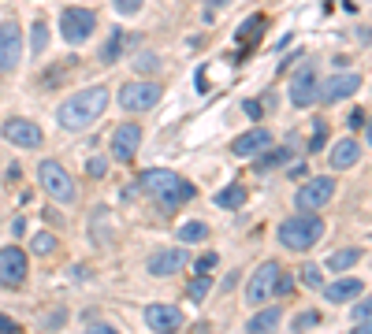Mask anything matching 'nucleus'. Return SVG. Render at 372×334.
Instances as JSON below:
<instances>
[{"mask_svg": "<svg viewBox=\"0 0 372 334\" xmlns=\"http://www.w3.org/2000/svg\"><path fill=\"white\" fill-rule=\"evenodd\" d=\"M105 108H108V90L105 86H90V90H78L75 97H68L56 108V123L63 130H86L90 123L101 119Z\"/></svg>", "mask_w": 372, "mask_h": 334, "instance_id": "nucleus-1", "label": "nucleus"}, {"mask_svg": "<svg viewBox=\"0 0 372 334\" xmlns=\"http://www.w3.org/2000/svg\"><path fill=\"white\" fill-rule=\"evenodd\" d=\"M134 190H142L145 197H153L164 212H171V208L186 205V200H193V182L179 178L175 171H168V167H153V171H145L138 178Z\"/></svg>", "mask_w": 372, "mask_h": 334, "instance_id": "nucleus-2", "label": "nucleus"}, {"mask_svg": "<svg viewBox=\"0 0 372 334\" xmlns=\"http://www.w3.org/2000/svg\"><path fill=\"white\" fill-rule=\"evenodd\" d=\"M320 238H324V220L313 212H302L294 220H283L280 223V245L283 249H294V253H305L313 249Z\"/></svg>", "mask_w": 372, "mask_h": 334, "instance_id": "nucleus-3", "label": "nucleus"}, {"mask_svg": "<svg viewBox=\"0 0 372 334\" xmlns=\"http://www.w3.org/2000/svg\"><path fill=\"white\" fill-rule=\"evenodd\" d=\"M38 175H41V190L56 200V205H75L78 200V186H75V178H71V171L63 167L60 160H41V167H38Z\"/></svg>", "mask_w": 372, "mask_h": 334, "instance_id": "nucleus-4", "label": "nucleus"}, {"mask_svg": "<svg viewBox=\"0 0 372 334\" xmlns=\"http://www.w3.org/2000/svg\"><path fill=\"white\" fill-rule=\"evenodd\" d=\"M280 275H283V267H280L276 260H265V264L253 271L250 286H246V301H250L253 308H257V305H268V301L276 297V290H280Z\"/></svg>", "mask_w": 372, "mask_h": 334, "instance_id": "nucleus-5", "label": "nucleus"}, {"mask_svg": "<svg viewBox=\"0 0 372 334\" xmlns=\"http://www.w3.org/2000/svg\"><path fill=\"white\" fill-rule=\"evenodd\" d=\"M93 30H97V15L90 8H63L60 11V33H63V41L83 45V41H90Z\"/></svg>", "mask_w": 372, "mask_h": 334, "instance_id": "nucleus-6", "label": "nucleus"}, {"mask_svg": "<svg viewBox=\"0 0 372 334\" xmlns=\"http://www.w3.org/2000/svg\"><path fill=\"white\" fill-rule=\"evenodd\" d=\"M331 197H335V178L317 175V178H305V186H298L294 205H298V212H317V208H324Z\"/></svg>", "mask_w": 372, "mask_h": 334, "instance_id": "nucleus-7", "label": "nucleus"}, {"mask_svg": "<svg viewBox=\"0 0 372 334\" xmlns=\"http://www.w3.org/2000/svg\"><path fill=\"white\" fill-rule=\"evenodd\" d=\"M160 100V86L156 82H127V86H119V108L123 112H149L156 108Z\"/></svg>", "mask_w": 372, "mask_h": 334, "instance_id": "nucleus-8", "label": "nucleus"}, {"mask_svg": "<svg viewBox=\"0 0 372 334\" xmlns=\"http://www.w3.org/2000/svg\"><path fill=\"white\" fill-rule=\"evenodd\" d=\"M23 60V26L15 19L0 23V71H15Z\"/></svg>", "mask_w": 372, "mask_h": 334, "instance_id": "nucleus-9", "label": "nucleus"}, {"mask_svg": "<svg viewBox=\"0 0 372 334\" xmlns=\"http://www.w3.org/2000/svg\"><path fill=\"white\" fill-rule=\"evenodd\" d=\"M317 100H320V75H317V67H302V71L290 78V104L313 108Z\"/></svg>", "mask_w": 372, "mask_h": 334, "instance_id": "nucleus-10", "label": "nucleus"}, {"mask_svg": "<svg viewBox=\"0 0 372 334\" xmlns=\"http://www.w3.org/2000/svg\"><path fill=\"white\" fill-rule=\"evenodd\" d=\"M138 145H142V126L138 123H119L116 130H112V160L134 163Z\"/></svg>", "mask_w": 372, "mask_h": 334, "instance_id": "nucleus-11", "label": "nucleus"}, {"mask_svg": "<svg viewBox=\"0 0 372 334\" xmlns=\"http://www.w3.org/2000/svg\"><path fill=\"white\" fill-rule=\"evenodd\" d=\"M23 279H26V253L19 245H4L0 249V286H23Z\"/></svg>", "mask_w": 372, "mask_h": 334, "instance_id": "nucleus-12", "label": "nucleus"}, {"mask_svg": "<svg viewBox=\"0 0 372 334\" xmlns=\"http://www.w3.org/2000/svg\"><path fill=\"white\" fill-rule=\"evenodd\" d=\"M0 134H4V141H11L15 149H41V141H45L41 126L30 123V119H8L0 126Z\"/></svg>", "mask_w": 372, "mask_h": 334, "instance_id": "nucleus-13", "label": "nucleus"}, {"mask_svg": "<svg viewBox=\"0 0 372 334\" xmlns=\"http://www.w3.org/2000/svg\"><path fill=\"white\" fill-rule=\"evenodd\" d=\"M186 264H190V253H186V249H156L145 267H149L153 279H168V275H179Z\"/></svg>", "mask_w": 372, "mask_h": 334, "instance_id": "nucleus-14", "label": "nucleus"}, {"mask_svg": "<svg viewBox=\"0 0 372 334\" xmlns=\"http://www.w3.org/2000/svg\"><path fill=\"white\" fill-rule=\"evenodd\" d=\"M361 90V75H354V71H339L331 75L328 82H320V100L324 104H335V100H346Z\"/></svg>", "mask_w": 372, "mask_h": 334, "instance_id": "nucleus-15", "label": "nucleus"}, {"mask_svg": "<svg viewBox=\"0 0 372 334\" xmlns=\"http://www.w3.org/2000/svg\"><path fill=\"white\" fill-rule=\"evenodd\" d=\"M145 323H149V330H156V334H175L183 327V312L175 308V305H149L145 308Z\"/></svg>", "mask_w": 372, "mask_h": 334, "instance_id": "nucleus-16", "label": "nucleus"}, {"mask_svg": "<svg viewBox=\"0 0 372 334\" xmlns=\"http://www.w3.org/2000/svg\"><path fill=\"white\" fill-rule=\"evenodd\" d=\"M328 297V305H346V301H358L365 293V279H335L328 286H320Z\"/></svg>", "mask_w": 372, "mask_h": 334, "instance_id": "nucleus-17", "label": "nucleus"}, {"mask_svg": "<svg viewBox=\"0 0 372 334\" xmlns=\"http://www.w3.org/2000/svg\"><path fill=\"white\" fill-rule=\"evenodd\" d=\"M272 145V130H246V134H238L235 138V156H257V153H265V149Z\"/></svg>", "mask_w": 372, "mask_h": 334, "instance_id": "nucleus-18", "label": "nucleus"}, {"mask_svg": "<svg viewBox=\"0 0 372 334\" xmlns=\"http://www.w3.org/2000/svg\"><path fill=\"white\" fill-rule=\"evenodd\" d=\"M287 160H294V149H290V145H283V149H272L268 145L265 153L253 160V171L257 175H268V171H276V167H287Z\"/></svg>", "mask_w": 372, "mask_h": 334, "instance_id": "nucleus-19", "label": "nucleus"}, {"mask_svg": "<svg viewBox=\"0 0 372 334\" xmlns=\"http://www.w3.org/2000/svg\"><path fill=\"white\" fill-rule=\"evenodd\" d=\"M280 323H283V308H261L253 316V320L246 323V334H276L280 330Z\"/></svg>", "mask_w": 372, "mask_h": 334, "instance_id": "nucleus-20", "label": "nucleus"}, {"mask_svg": "<svg viewBox=\"0 0 372 334\" xmlns=\"http://www.w3.org/2000/svg\"><path fill=\"white\" fill-rule=\"evenodd\" d=\"M358 160H361V145L354 141V138L339 141V145L331 149V167H335V171H346V167H354Z\"/></svg>", "mask_w": 372, "mask_h": 334, "instance_id": "nucleus-21", "label": "nucleus"}, {"mask_svg": "<svg viewBox=\"0 0 372 334\" xmlns=\"http://www.w3.org/2000/svg\"><path fill=\"white\" fill-rule=\"evenodd\" d=\"M361 257H365V249H361V245H343L339 253L328 257V267H331V271H346V267H354Z\"/></svg>", "mask_w": 372, "mask_h": 334, "instance_id": "nucleus-22", "label": "nucleus"}, {"mask_svg": "<svg viewBox=\"0 0 372 334\" xmlns=\"http://www.w3.org/2000/svg\"><path fill=\"white\" fill-rule=\"evenodd\" d=\"M246 186H238V182H231V186H223L220 193H216V205L220 208H231V212H238L242 205H246Z\"/></svg>", "mask_w": 372, "mask_h": 334, "instance_id": "nucleus-23", "label": "nucleus"}, {"mask_svg": "<svg viewBox=\"0 0 372 334\" xmlns=\"http://www.w3.org/2000/svg\"><path fill=\"white\" fill-rule=\"evenodd\" d=\"M123 48H127V33H123V30H112L108 45L101 48V60H105V63H116V60L123 56Z\"/></svg>", "mask_w": 372, "mask_h": 334, "instance_id": "nucleus-24", "label": "nucleus"}, {"mask_svg": "<svg viewBox=\"0 0 372 334\" xmlns=\"http://www.w3.org/2000/svg\"><path fill=\"white\" fill-rule=\"evenodd\" d=\"M30 249H34L38 257H53L56 249H60V242H56V234L41 230V234H34V238H30Z\"/></svg>", "mask_w": 372, "mask_h": 334, "instance_id": "nucleus-25", "label": "nucleus"}, {"mask_svg": "<svg viewBox=\"0 0 372 334\" xmlns=\"http://www.w3.org/2000/svg\"><path fill=\"white\" fill-rule=\"evenodd\" d=\"M208 238V223H201V220H193V223H183L179 227V242L183 245H190V242H205Z\"/></svg>", "mask_w": 372, "mask_h": 334, "instance_id": "nucleus-26", "label": "nucleus"}, {"mask_svg": "<svg viewBox=\"0 0 372 334\" xmlns=\"http://www.w3.org/2000/svg\"><path fill=\"white\" fill-rule=\"evenodd\" d=\"M45 48H48V26L38 19V23H34V30H30V53H34V56H41Z\"/></svg>", "mask_w": 372, "mask_h": 334, "instance_id": "nucleus-27", "label": "nucleus"}, {"mask_svg": "<svg viewBox=\"0 0 372 334\" xmlns=\"http://www.w3.org/2000/svg\"><path fill=\"white\" fill-rule=\"evenodd\" d=\"M317 323H320V312H313V308H309V312H298V316H294L290 330H294V334H305V330H313Z\"/></svg>", "mask_w": 372, "mask_h": 334, "instance_id": "nucleus-28", "label": "nucleus"}, {"mask_svg": "<svg viewBox=\"0 0 372 334\" xmlns=\"http://www.w3.org/2000/svg\"><path fill=\"white\" fill-rule=\"evenodd\" d=\"M261 26H265V19H261V15H253V19H246V23H242V26L235 30V41H250Z\"/></svg>", "mask_w": 372, "mask_h": 334, "instance_id": "nucleus-29", "label": "nucleus"}, {"mask_svg": "<svg viewBox=\"0 0 372 334\" xmlns=\"http://www.w3.org/2000/svg\"><path fill=\"white\" fill-rule=\"evenodd\" d=\"M302 282H305L309 290H320V286H324V279H320V267H317V264H305V267H302Z\"/></svg>", "mask_w": 372, "mask_h": 334, "instance_id": "nucleus-30", "label": "nucleus"}, {"mask_svg": "<svg viewBox=\"0 0 372 334\" xmlns=\"http://www.w3.org/2000/svg\"><path fill=\"white\" fill-rule=\"evenodd\" d=\"M86 175H90V178H105V175H108V160H105V156H90V160H86Z\"/></svg>", "mask_w": 372, "mask_h": 334, "instance_id": "nucleus-31", "label": "nucleus"}, {"mask_svg": "<svg viewBox=\"0 0 372 334\" xmlns=\"http://www.w3.org/2000/svg\"><path fill=\"white\" fill-rule=\"evenodd\" d=\"M324 123H313V141H309V153H320V149H324Z\"/></svg>", "mask_w": 372, "mask_h": 334, "instance_id": "nucleus-32", "label": "nucleus"}, {"mask_svg": "<svg viewBox=\"0 0 372 334\" xmlns=\"http://www.w3.org/2000/svg\"><path fill=\"white\" fill-rule=\"evenodd\" d=\"M142 0H116V15H138Z\"/></svg>", "mask_w": 372, "mask_h": 334, "instance_id": "nucleus-33", "label": "nucleus"}, {"mask_svg": "<svg viewBox=\"0 0 372 334\" xmlns=\"http://www.w3.org/2000/svg\"><path fill=\"white\" fill-rule=\"evenodd\" d=\"M86 334H119V330L108 327V323H101V320H86Z\"/></svg>", "mask_w": 372, "mask_h": 334, "instance_id": "nucleus-34", "label": "nucleus"}, {"mask_svg": "<svg viewBox=\"0 0 372 334\" xmlns=\"http://www.w3.org/2000/svg\"><path fill=\"white\" fill-rule=\"evenodd\" d=\"M216 264H220V257H216V253H205V257L198 260V275H208Z\"/></svg>", "mask_w": 372, "mask_h": 334, "instance_id": "nucleus-35", "label": "nucleus"}, {"mask_svg": "<svg viewBox=\"0 0 372 334\" xmlns=\"http://www.w3.org/2000/svg\"><path fill=\"white\" fill-rule=\"evenodd\" d=\"M242 112H246L250 119H261V115H265V104H261V100H246V104H242Z\"/></svg>", "mask_w": 372, "mask_h": 334, "instance_id": "nucleus-36", "label": "nucleus"}, {"mask_svg": "<svg viewBox=\"0 0 372 334\" xmlns=\"http://www.w3.org/2000/svg\"><path fill=\"white\" fill-rule=\"evenodd\" d=\"M368 316H372V305H368V301H361V305L354 308V323H368Z\"/></svg>", "mask_w": 372, "mask_h": 334, "instance_id": "nucleus-37", "label": "nucleus"}, {"mask_svg": "<svg viewBox=\"0 0 372 334\" xmlns=\"http://www.w3.org/2000/svg\"><path fill=\"white\" fill-rule=\"evenodd\" d=\"M156 63H160V60H156V56H153V53H142V56H138V63H134V67H138V71H153V67H156Z\"/></svg>", "mask_w": 372, "mask_h": 334, "instance_id": "nucleus-38", "label": "nucleus"}, {"mask_svg": "<svg viewBox=\"0 0 372 334\" xmlns=\"http://www.w3.org/2000/svg\"><path fill=\"white\" fill-rule=\"evenodd\" d=\"M205 290H208V279L201 275V279H198V282H193V286H190V297H193V301H201V297H205Z\"/></svg>", "mask_w": 372, "mask_h": 334, "instance_id": "nucleus-39", "label": "nucleus"}, {"mask_svg": "<svg viewBox=\"0 0 372 334\" xmlns=\"http://www.w3.org/2000/svg\"><path fill=\"white\" fill-rule=\"evenodd\" d=\"M0 334H19V323L8 320V316H0Z\"/></svg>", "mask_w": 372, "mask_h": 334, "instance_id": "nucleus-40", "label": "nucleus"}, {"mask_svg": "<svg viewBox=\"0 0 372 334\" xmlns=\"http://www.w3.org/2000/svg\"><path fill=\"white\" fill-rule=\"evenodd\" d=\"M290 286H294V275L283 271V275H280V290H276V297H280V293H290Z\"/></svg>", "mask_w": 372, "mask_h": 334, "instance_id": "nucleus-41", "label": "nucleus"}, {"mask_svg": "<svg viewBox=\"0 0 372 334\" xmlns=\"http://www.w3.org/2000/svg\"><path fill=\"white\" fill-rule=\"evenodd\" d=\"M350 126H354V130H361V126H365V112H361V108L350 115Z\"/></svg>", "mask_w": 372, "mask_h": 334, "instance_id": "nucleus-42", "label": "nucleus"}, {"mask_svg": "<svg viewBox=\"0 0 372 334\" xmlns=\"http://www.w3.org/2000/svg\"><path fill=\"white\" fill-rule=\"evenodd\" d=\"M205 4H208V11H213V8H223V4H231V0H205Z\"/></svg>", "mask_w": 372, "mask_h": 334, "instance_id": "nucleus-43", "label": "nucleus"}, {"mask_svg": "<svg viewBox=\"0 0 372 334\" xmlns=\"http://www.w3.org/2000/svg\"><path fill=\"white\" fill-rule=\"evenodd\" d=\"M354 334H372V327L368 323H358V327H354Z\"/></svg>", "mask_w": 372, "mask_h": 334, "instance_id": "nucleus-44", "label": "nucleus"}, {"mask_svg": "<svg viewBox=\"0 0 372 334\" xmlns=\"http://www.w3.org/2000/svg\"><path fill=\"white\" fill-rule=\"evenodd\" d=\"M193 334H208V323H198V327H193Z\"/></svg>", "mask_w": 372, "mask_h": 334, "instance_id": "nucleus-45", "label": "nucleus"}]
</instances>
